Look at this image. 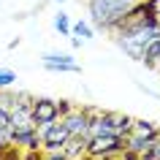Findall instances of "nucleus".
Listing matches in <instances>:
<instances>
[{
    "label": "nucleus",
    "mask_w": 160,
    "mask_h": 160,
    "mask_svg": "<svg viewBox=\"0 0 160 160\" xmlns=\"http://www.w3.org/2000/svg\"><path fill=\"white\" fill-rule=\"evenodd\" d=\"M155 38H160V22L152 14V0H141L125 19L122 25L114 30V41L128 57L141 60L144 49L149 46Z\"/></svg>",
    "instance_id": "1"
},
{
    "label": "nucleus",
    "mask_w": 160,
    "mask_h": 160,
    "mask_svg": "<svg viewBox=\"0 0 160 160\" xmlns=\"http://www.w3.org/2000/svg\"><path fill=\"white\" fill-rule=\"evenodd\" d=\"M90 11V25L101 27L106 33H114L122 19L141 3V0H84Z\"/></svg>",
    "instance_id": "2"
},
{
    "label": "nucleus",
    "mask_w": 160,
    "mask_h": 160,
    "mask_svg": "<svg viewBox=\"0 0 160 160\" xmlns=\"http://www.w3.org/2000/svg\"><path fill=\"white\" fill-rule=\"evenodd\" d=\"M130 125H133V117H125V114H117V111H92L87 136H101V133L128 136Z\"/></svg>",
    "instance_id": "3"
},
{
    "label": "nucleus",
    "mask_w": 160,
    "mask_h": 160,
    "mask_svg": "<svg viewBox=\"0 0 160 160\" xmlns=\"http://www.w3.org/2000/svg\"><path fill=\"white\" fill-rule=\"evenodd\" d=\"M125 152V136L117 133H101V136H87V155L95 160H109Z\"/></svg>",
    "instance_id": "4"
},
{
    "label": "nucleus",
    "mask_w": 160,
    "mask_h": 160,
    "mask_svg": "<svg viewBox=\"0 0 160 160\" xmlns=\"http://www.w3.org/2000/svg\"><path fill=\"white\" fill-rule=\"evenodd\" d=\"M68 109H71V103H68V101L33 98V122H35V128H43V125H49V122H57Z\"/></svg>",
    "instance_id": "5"
},
{
    "label": "nucleus",
    "mask_w": 160,
    "mask_h": 160,
    "mask_svg": "<svg viewBox=\"0 0 160 160\" xmlns=\"http://www.w3.org/2000/svg\"><path fill=\"white\" fill-rule=\"evenodd\" d=\"M38 136H41V149H46V152H60L65 147V141L71 138V133H68V128H65L62 119L38 128Z\"/></svg>",
    "instance_id": "6"
},
{
    "label": "nucleus",
    "mask_w": 160,
    "mask_h": 160,
    "mask_svg": "<svg viewBox=\"0 0 160 160\" xmlns=\"http://www.w3.org/2000/svg\"><path fill=\"white\" fill-rule=\"evenodd\" d=\"M41 65L52 73H79L82 65L76 62L73 54H68V52H43L41 54Z\"/></svg>",
    "instance_id": "7"
},
{
    "label": "nucleus",
    "mask_w": 160,
    "mask_h": 160,
    "mask_svg": "<svg viewBox=\"0 0 160 160\" xmlns=\"http://www.w3.org/2000/svg\"><path fill=\"white\" fill-rule=\"evenodd\" d=\"M60 119L65 122V128H68V133H71V136H84V138H87L90 119H92V109H79V106H71V109H68Z\"/></svg>",
    "instance_id": "8"
},
{
    "label": "nucleus",
    "mask_w": 160,
    "mask_h": 160,
    "mask_svg": "<svg viewBox=\"0 0 160 160\" xmlns=\"http://www.w3.org/2000/svg\"><path fill=\"white\" fill-rule=\"evenodd\" d=\"M158 138H160V133H133L130 130L125 136V155H130V158H144Z\"/></svg>",
    "instance_id": "9"
},
{
    "label": "nucleus",
    "mask_w": 160,
    "mask_h": 160,
    "mask_svg": "<svg viewBox=\"0 0 160 160\" xmlns=\"http://www.w3.org/2000/svg\"><path fill=\"white\" fill-rule=\"evenodd\" d=\"M141 62L147 68H155V71H160V38H155V41L144 49L141 54Z\"/></svg>",
    "instance_id": "10"
},
{
    "label": "nucleus",
    "mask_w": 160,
    "mask_h": 160,
    "mask_svg": "<svg viewBox=\"0 0 160 160\" xmlns=\"http://www.w3.org/2000/svg\"><path fill=\"white\" fill-rule=\"evenodd\" d=\"M92 33H95V27L90 25V22H84V19H79L76 25H71V35H73V38L90 41V38H92Z\"/></svg>",
    "instance_id": "11"
},
{
    "label": "nucleus",
    "mask_w": 160,
    "mask_h": 160,
    "mask_svg": "<svg viewBox=\"0 0 160 160\" xmlns=\"http://www.w3.org/2000/svg\"><path fill=\"white\" fill-rule=\"evenodd\" d=\"M71 17H68L65 11H57V17H54V30H57L60 35H71Z\"/></svg>",
    "instance_id": "12"
},
{
    "label": "nucleus",
    "mask_w": 160,
    "mask_h": 160,
    "mask_svg": "<svg viewBox=\"0 0 160 160\" xmlns=\"http://www.w3.org/2000/svg\"><path fill=\"white\" fill-rule=\"evenodd\" d=\"M17 82V73L11 68H0V90H11Z\"/></svg>",
    "instance_id": "13"
},
{
    "label": "nucleus",
    "mask_w": 160,
    "mask_h": 160,
    "mask_svg": "<svg viewBox=\"0 0 160 160\" xmlns=\"http://www.w3.org/2000/svg\"><path fill=\"white\" fill-rule=\"evenodd\" d=\"M141 160H160V138H158L155 144H152V149L147 152V155H144Z\"/></svg>",
    "instance_id": "14"
},
{
    "label": "nucleus",
    "mask_w": 160,
    "mask_h": 160,
    "mask_svg": "<svg viewBox=\"0 0 160 160\" xmlns=\"http://www.w3.org/2000/svg\"><path fill=\"white\" fill-rule=\"evenodd\" d=\"M43 160H68V158L62 155V152H49V155H46Z\"/></svg>",
    "instance_id": "15"
},
{
    "label": "nucleus",
    "mask_w": 160,
    "mask_h": 160,
    "mask_svg": "<svg viewBox=\"0 0 160 160\" xmlns=\"http://www.w3.org/2000/svg\"><path fill=\"white\" fill-rule=\"evenodd\" d=\"M54 3H60V6H62V3H65V0H54Z\"/></svg>",
    "instance_id": "16"
}]
</instances>
